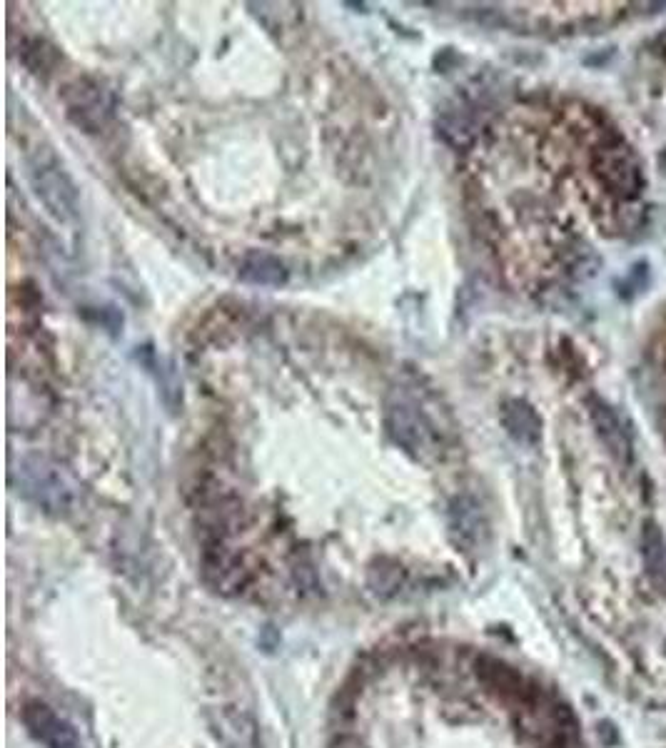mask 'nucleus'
<instances>
[{"instance_id":"obj_6","label":"nucleus","mask_w":666,"mask_h":748,"mask_svg":"<svg viewBox=\"0 0 666 748\" xmlns=\"http://www.w3.org/2000/svg\"><path fill=\"white\" fill-rule=\"evenodd\" d=\"M208 719L222 748H257V726L245 711L235 706H220L210 711Z\"/></svg>"},{"instance_id":"obj_1","label":"nucleus","mask_w":666,"mask_h":748,"mask_svg":"<svg viewBox=\"0 0 666 748\" xmlns=\"http://www.w3.org/2000/svg\"><path fill=\"white\" fill-rule=\"evenodd\" d=\"M18 492L48 514H68L75 504V489L58 464L50 459L23 457L13 472Z\"/></svg>"},{"instance_id":"obj_12","label":"nucleus","mask_w":666,"mask_h":748,"mask_svg":"<svg viewBox=\"0 0 666 748\" xmlns=\"http://www.w3.org/2000/svg\"><path fill=\"white\" fill-rule=\"evenodd\" d=\"M642 559L654 579L666 576V539L659 524L647 522L642 529Z\"/></svg>"},{"instance_id":"obj_7","label":"nucleus","mask_w":666,"mask_h":748,"mask_svg":"<svg viewBox=\"0 0 666 748\" xmlns=\"http://www.w3.org/2000/svg\"><path fill=\"white\" fill-rule=\"evenodd\" d=\"M25 726L30 734L40 741L45 748H80V739L70 724H65L58 714L43 704H30L23 714Z\"/></svg>"},{"instance_id":"obj_10","label":"nucleus","mask_w":666,"mask_h":748,"mask_svg":"<svg viewBox=\"0 0 666 748\" xmlns=\"http://www.w3.org/2000/svg\"><path fill=\"white\" fill-rule=\"evenodd\" d=\"M502 424L509 432V437L517 439L522 444H534L539 442V434H542V419L537 417L532 407L522 399H509L502 407Z\"/></svg>"},{"instance_id":"obj_11","label":"nucleus","mask_w":666,"mask_h":748,"mask_svg":"<svg viewBox=\"0 0 666 748\" xmlns=\"http://www.w3.org/2000/svg\"><path fill=\"white\" fill-rule=\"evenodd\" d=\"M452 529L459 534V542L477 547L484 532V519L472 499H459L452 507Z\"/></svg>"},{"instance_id":"obj_9","label":"nucleus","mask_w":666,"mask_h":748,"mask_svg":"<svg viewBox=\"0 0 666 748\" xmlns=\"http://www.w3.org/2000/svg\"><path fill=\"white\" fill-rule=\"evenodd\" d=\"M237 277H240L245 285L282 287L290 280V272H287L285 262L277 260L275 255H267V252H250V255L242 257Z\"/></svg>"},{"instance_id":"obj_5","label":"nucleus","mask_w":666,"mask_h":748,"mask_svg":"<svg viewBox=\"0 0 666 748\" xmlns=\"http://www.w3.org/2000/svg\"><path fill=\"white\" fill-rule=\"evenodd\" d=\"M63 100L65 108H68V118L85 133H100L110 120V115H113L108 93L100 85L90 83V80H75L65 90Z\"/></svg>"},{"instance_id":"obj_8","label":"nucleus","mask_w":666,"mask_h":748,"mask_svg":"<svg viewBox=\"0 0 666 748\" xmlns=\"http://www.w3.org/2000/svg\"><path fill=\"white\" fill-rule=\"evenodd\" d=\"M589 414H592L599 439L607 444L609 454L622 464H629V459H632V442H629V434L624 432V424L617 417V412L607 402L592 397L589 399Z\"/></svg>"},{"instance_id":"obj_2","label":"nucleus","mask_w":666,"mask_h":748,"mask_svg":"<svg viewBox=\"0 0 666 748\" xmlns=\"http://www.w3.org/2000/svg\"><path fill=\"white\" fill-rule=\"evenodd\" d=\"M28 178L38 200L55 220L68 222L78 215V190L53 153L38 150L28 163Z\"/></svg>"},{"instance_id":"obj_4","label":"nucleus","mask_w":666,"mask_h":748,"mask_svg":"<svg viewBox=\"0 0 666 748\" xmlns=\"http://www.w3.org/2000/svg\"><path fill=\"white\" fill-rule=\"evenodd\" d=\"M387 429H390L392 439H395L400 447H405L407 452L422 454L435 452L437 444V432L435 424L427 419V414L417 407L410 399H395V402L387 407Z\"/></svg>"},{"instance_id":"obj_3","label":"nucleus","mask_w":666,"mask_h":748,"mask_svg":"<svg viewBox=\"0 0 666 748\" xmlns=\"http://www.w3.org/2000/svg\"><path fill=\"white\" fill-rule=\"evenodd\" d=\"M592 168L609 192L632 200L644 190V170L637 155L622 143L599 145L594 150Z\"/></svg>"},{"instance_id":"obj_13","label":"nucleus","mask_w":666,"mask_h":748,"mask_svg":"<svg viewBox=\"0 0 666 748\" xmlns=\"http://www.w3.org/2000/svg\"><path fill=\"white\" fill-rule=\"evenodd\" d=\"M23 63L28 65L35 75L50 73V68L55 65V48H50V45L40 38L30 40V45L23 48Z\"/></svg>"}]
</instances>
